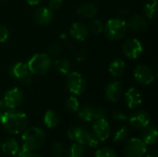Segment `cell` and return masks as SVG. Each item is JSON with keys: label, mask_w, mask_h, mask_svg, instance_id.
<instances>
[{"label": "cell", "mask_w": 158, "mask_h": 157, "mask_svg": "<svg viewBox=\"0 0 158 157\" xmlns=\"http://www.w3.org/2000/svg\"><path fill=\"white\" fill-rule=\"evenodd\" d=\"M1 124L6 132L16 135L23 132L27 129L28 118L26 114L22 112L9 109L8 111L3 113Z\"/></svg>", "instance_id": "6da1fadb"}, {"label": "cell", "mask_w": 158, "mask_h": 157, "mask_svg": "<svg viewBox=\"0 0 158 157\" xmlns=\"http://www.w3.org/2000/svg\"><path fill=\"white\" fill-rule=\"evenodd\" d=\"M44 132L37 127L26 129L21 136L22 146L30 152H33L40 149L44 145Z\"/></svg>", "instance_id": "7a4b0ae2"}, {"label": "cell", "mask_w": 158, "mask_h": 157, "mask_svg": "<svg viewBox=\"0 0 158 157\" xmlns=\"http://www.w3.org/2000/svg\"><path fill=\"white\" fill-rule=\"evenodd\" d=\"M127 23L120 18L110 19L106 26L104 27V31L106 36L112 41H118L123 38L127 32Z\"/></svg>", "instance_id": "3957f363"}, {"label": "cell", "mask_w": 158, "mask_h": 157, "mask_svg": "<svg viewBox=\"0 0 158 157\" xmlns=\"http://www.w3.org/2000/svg\"><path fill=\"white\" fill-rule=\"evenodd\" d=\"M29 70L33 75H44L47 73L51 67L52 61L46 54H36L27 63Z\"/></svg>", "instance_id": "277c9868"}, {"label": "cell", "mask_w": 158, "mask_h": 157, "mask_svg": "<svg viewBox=\"0 0 158 157\" xmlns=\"http://www.w3.org/2000/svg\"><path fill=\"white\" fill-rule=\"evenodd\" d=\"M67 88L74 96L81 95L86 89V81L84 77L79 72H70L67 78Z\"/></svg>", "instance_id": "5b68a950"}, {"label": "cell", "mask_w": 158, "mask_h": 157, "mask_svg": "<svg viewBox=\"0 0 158 157\" xmlns=\"http://www.w3.org/2000/svg\"><path fill=\"white\" fill-rule=\"evenodd\" d=\"M146 144L139 138L130 139L124 146L125 157H143L147 152Z\"/></svg>", "instance_id": "8992f818"}, {"label": "cell", "mask_w": 158, "mask_h": 157, "mask_svg": "<svg viewBox=\"0 0 158 157\" xmlns=\"http://www.w3.org/2000/svg\"><path fill=\"white\" fill-rule=\"evenodd\" d=\"M10 73L16 80L24 85H29L31 83L32 74L30 72L28 65L23 62H17L13 64L10 68Z\"/></svg>", "instance_id": "52a82bcc"}, {"label": "cell", "mask_w": 158, "mask_h": 157, "mask_svg": "<svg viewBox=\"0 0 158 157\" xmlns=\"http://www.w3.org/2000/svg\"><path fill=\"white\" fill-rule=\"evenodd\" d=\"M23 93L19 88H11L4 95V107L7 109H16L18 106L21 105V103L23 102Z\"/></svg>", "instance_id": "ba28073f"}, {"label": "cell", "mask_w": 158, "mask_h": 157, "mask_svg": "<svg viewBox=\"0 0 158 157\" xmlns=\"http://www.w3.org/2000/svg\"><path fill=\"white\" fill-rule=\"evenodd\" d=\"M122 51H123V54L128 58L136 59L142 55L143 51V47L142 43L139 40L129 39L123 43Z\"/></svg>", "instance_id": "9c48e42d"}, {"label": "cell", "mask_w": 158, "mask_h": 157, "mask_svg": "<svg viewBox=\"0 0 158 157\" xmlns=\"http://www.w3.org/2000/svg\"><path fill=\"white\" fill-rule=\"evenodd\" d=\"M93 132L99 142L106 141L111 134V128L106 118L96 119L93 126Z\"/></svg>", "instance_id": "30bf717a"}, {"label": "cell", "mask_w": 158, "mask_h": 157, "mask_svg": "<svg viewBox=\"0 0 158 157\" xmlns=\"http://www.w3.org/2000/svg\"><path fill=\"white\" fill-rule=\"evenodd\" d=\"M75 141L82 145H88L93 148L96 147L99 143L93 131L91 132L82 127H78Z\"/></svg>", "instance_id": "8fae6325"}, {"label": "cell", "mask_w": 158, "mask_h": 157, "mask_svg": "<svg viewBox=\"0 0 158 157\" xmlns=\"http://www.w3.org/2000/svg\"><path fill=\"white\" fill-rule=\"evenodd\" d=\"M134 78L140 84L150 85L155 80V75L149 67L145 65H138L134 70Z\"/></svg>", "instance_id": "7c38bea8"}, {"label": "cell", "mask_w": 158, "mask_h": 157, "mask_svg": "<svg viewBox=\"0 0 158 157\" xmlns=\"http://www.w3.org/2000/svg\"><path fill=\"white\" fill-rule=\"evenodd\" d=\"M151 118L148 113L144 111H138L131 116L129 118L130 126L136 130H143L150 124Z\"/></svg>", "instance_id": "4fadbf2b"}, {"label": "cell", "mask_w": 158, "mask_h": 157, "mask_svg": "<svg viewBox=\"0 0 158 157\" xmlns=\"http://www.w3.org/2000/svg\"><path fill=\"white\" fill-rule=\"evenodd\" d=\"M123 93V87L119 81L109 82L105 90L106 98L110 102H117L119 100Z\"/></svg>", "instance_id": "5bb4252c"}, {"label": "cell", "mask_w": 158, "mask_h": 157, "mask_svg": "<svg viewBox=\"0 0 158 157\" xmlns=\"http://www.w3.org/2000/svg\"><path fill=\"white\" fill-rule=\"evenodd\" d=\"M125 102L129 108L135 109L143 103L142 93L135 87L130 88L125 93Z\"/></svg>", "instance_id": "9a60e30c"}, {"label": "cell", "mask_w": 158, "mask_h": 157, "mask_svg": "<svg viewBox=\"0 0 158 157\" xmlns=\"http://www.w3.org/2000/svg\"><path fill=\"white\" fill-rule=\"evenodd\" d=\"M69 32L72 38L77 41L83 42L89 35V29L82 22H74L70 27Z\"/></svg>", "instance_id": "2e32d148"}, {"label": "cell", "mask_w": 158, "mask_h": 157, "mask_svg": "<svg viewBox=\"0 0 158 157\" xmlns=\"http://www.w3.org/2000/svg\"><path fill=\"white\" fill-rule=\"evenodd\" d=\"M33 19L38 25H47L53 19V11L49 7H40L35 10Z\"/></svg>", "instance_id": "e0dca14e"}, {"label": "cell", "mask_w": 158, "mask_h": 157, "mask_svg": "<svg viewBox=\"0 0 158 157\" xmlns=\"http://www.w3.org/2000/svg\"><path fill=\"white\" fill-rule=\"evenodd\" d=\"M127 26L135 31H144L147 29V21L144 17L141 15H135L130 19Z\"/></svg>", "instance_id": "ac0fdd59"}, {"label": "cell", "mask_w": 158, "mask_h": 157, "mask_svg": "<svg viewBox=\"0 0 158 157\" xmlns=\"http://www.w3.org/2000/svg\"><path fill=\"white\" fill-rule=\"evenodd\" d=\"M77 13H78L79 16H81L82 18H85V19H94V18L96 17V15L98 13V9L92 3H84V4L81 5L78 7Z\"/></svg>", "instance_id": "d6986e66"}, {"label": "cell", "mask_w": 158, "mask_h": 157, "mask_svg": "<svg viewBox=\"0 0 158 157\" xmlns=\"http://www.w3.org/2000/svg\"><path fill=\"white\" fill-rule=\"evenodd\" d=\"M142 140L146 145H153L157 142V130L155 127H146L143 129Z\"/></svg>", "instance_id": "ffe728a7"}, {"label": "cell", "mask_w": 158, "mask_h": 157, "mask_svg": "<svg viewBox=\"0 0 158 157\" xmlns=\"http://www.w3.org/2000/svg\"><path fill=\"white\" fill-rule=\"evenodd\" d=\"M1 149L2 151L6 154V155H10L15 156V155L18 153V151L19 150V143L14 139V138H9L7 140H6L3 144H1Z\"/></svg>", "instance_id": "44dd1931"}, {"label": "cell", "mask_w": 158, "mask_h": 157, "mask_svg": "<svg viewBox=\"0 0 158 157\" xmlns=\"http://www.w3.org/2000/svg\"><path fill=\"white\" fill-rule=\"evenodd\" d=\"M125 71V63L121 59H114L109 65V73L115 78L121 77Z\"/></svg>", "instance_id": "7402d4cb"}, {"label": "cell", "mask_w": 158, "mask_h": 157, "mask_svg": "<svg viewBox=\"0 0 158 157\" xmlns=\"http://www.w3.org/2000/svg\"><path fill=\"white\" fill-rule=\"evenodd\" d=\"M44 125L49 128V129H53L56 128L58 124H59V117L58 115L53 111V110H48L45 112L44 117Z\"/></svg>", "instance_id": "603a6c76"}, {"label": "cell", "mask_w": 158, "mask_h": 157, "mask_svg": "<svg viewBox=\"0 0 158 157\" xmlns=\"http://www.w3.org/2000/svg\"><path fill=\"white\" fill-rule=\"evenodd\" d=\"M143 13L146 18L154 19L157 14V0H148L143 6Z\"/></svg>", "instance_id": "cb8c5ba5"}, {"label": "cell", "mask_w": 158, "mask_h": 157, "mask_svg": "<svg viewBox=\"0 0 158 157\" xmlns=\"http://www.w3.org/2000/svg\"><path fill=\"white\" fill-rule=\"evenodd\" d=\"M78 115L81 120L84 122H91L94 120V108L93 106H83L81 109L79 108L78 110Z\"/></svg>", "instance_id": "d4e9b609"}, {"label": "cell", "mask_w": 158, "mask_h": 157, "mask_svg": "<svg viewBox=\"0 0 158 157\" xmlns=\"http://www.w3.org/2000/svg\"><path fill=\"white\" fill-rule=\"evenodd\" d=\"M85 155V148L84 145L79 143H74L68 151V156L69 157H83Z\"/></svg>", "instance_id": "484cf974"}, {"label": "cell", "mask_w": 158, "mask_h": 157, "mask_svg": "<svg viewBox=\"0 0 158 157\" xmlns=\"http://www.w3.org/2000/svg\"><path fill=\"white\" fill-rule=\"evenodd\" d=\"M55 68L59 73L68 75L69 73V71H70L71 65L66 58H59V59L56 60Z\"/></svg>", "instance_id": "4316f807"}, {"label": "cell", "mask_w": 158, "mask_h": 157, "mask_svg": "<svg viewBox=\"0 0 158 157\" xmlns=\"http://www.w3.org/2000/svg\"><path fill=\"white\" fill-rule=\"evenodd\" d=\"M129 134H130V132H129V130L127 127H125V126L120 127L115 131V133L113 135V141L118 143H123V142L127 141Z\"/></svg>", "instance_id": "83f0119b"}, {"label": "cell", "mask_w": 158, "mask_h": 157, "mask_svg": "<svg viewBox=\"0 0 158 157\" xmlns=\"http://www.w3.org/2000/svg\"><path fill=\"white\" fill-rule=\"evenodd\" d=\"M65 106L69 111L75 113V112H78V110L80 108V104H79L78 99L75 96H70L66 100Z\"/></svg>", "instance_id": "f1b7e54d"}, {"label": "cell", "mask_w": 158, "mask_h": 157, "mask_svg": "<svg viewBox=\"0 0 158 157\" xmlns=\"http://www.w3.org/2000/svg\"><path fill=\"white\" fill-rule=\"evenodd\" d=\"M88 29H89V31H92L93 33L98 34L104 31V25L99 19H94L90 22Z\"/></svg>", "instance_id": "f546056e"}, {"label": "cell", "mask_w": 158, "mask_h": 157, "mask_svg": "<svg viewBox=\"0 0 158 157\" xmlns=\"http://www.w3.org/2000/svg\"><path fill=\"white\" fill-rule=\"evenodd\" d=\"M95 157H118L115 150L109 147H104L99 149L95 153Z\"/></svg>", "instance_id": "4dcf8cb0"}, {"label": "cell", "mask_w": 158, "mask_h": 157, "mask_svg": "<svg viewBox=\"0 0 158 157\" xmlns=\"http://www.w3.org/2000/svg\"><path fill=\"white\" fill-rule=\"evenodd\" d=\"M65 152V148H64V145L59 143V142H54L52 143V146H51V153L53 155L56 157L62 156V155L64 154Z\"/></svg>", "instance_id": "1f68e13d"}, {"label": "cell", "mask_w": 158, "mask_h": 157, "mask_svg": "<svg viewBox=\"0 0 158 157\" xmlns=\"http://www.w3.org/2000/svg\"><path fill=\"white\" fill-rule=\"evenodd\" d=\"M94 108V119H100V118H106V111L100 106H93Z\"/></svg>", "instance_id": "d6a6232c"}, {"label": "cell", "mask_w": 158, "mask_h": 157, "mask_svg": "<svg viewBox=\"0 0 158 157\" xmlns=\"http://www.w3.org/2000/svg\"><path fill=\"white\" fill-rule=\"evenodd\" d=\"M61 46L58 43H52L48 47V54L51 56H57L61 53Z\"/></svg>", "instance_id": "836d02e7"}, {"label": "cell", "mask_w": 158, "mask_h": 157, "mask_svg": "<svg viewBox=\"0 0 158 157\" xmlns=\"http://www.w3.org/2000/svg\"><path fill=\"white\" fill-rule=\"evenodd\" d=\"M9 31L7 28L2 24H0V43H5L8 39Z\"/></svg>", "instance_id": "e575fe53"}, {"label": "cell", "mask_w": 158, "mask_h": 157, "mask_svg": "<svg viewBox=\"0 0 158 157\" xmlns=\"http://www.w3.org/2000/svg\"><path fill=\"white\" fill-rule=\"evenodd\" d=\"M113 118L119 122H125L128 120V116L121 111H117L113 114Z\"/></svg>", "instance_id": "d590c367"}, {"label": "cell", "mask_w": 158, "mask_h": 157, "mask_svg": "<svg viewBox=\"0 0 158 157\" xmlns=\"http://www.w3.org/2000/svg\"><path fill=\"white\" fill-rule=\"evenodd\" d=\"M62 5V0H49V8L51 10L58 9Z\"/></svg>", "instance_id": "8d00e7d4"}, {"label": "cell", "mask_w": 158, "mask_h": 157, "mask_svg": "<svg viewBox=\"0 0 158 157\" xmlns=\"http://www.w3.org/2000/svg\"><path fill=\"white\" fill-rule=\"evenodd\" d=\"M77 129L78 127L74 126V127H71L67 131V135L69 137V139L72 140V141H75V138H76V133H77Z\"/></svg>", "instance_id": "74e56055"}, {"label": "cell", "mask_w": 158, "mask_h": 157, "mask_svg": "<svg viewBox=\"0 0 158 157\" xmlns=\"http://www.w3.org/2000/svg\"><path fill=\"white\" fill-rule=\"evenodd\" d=\"M31 152L28 151L26 148H24L23 146L19 148V150L18 151V153L15 155V157H26Z\"/></svg>", "instance_id": "f35d334b"}, {"label": "cell", "mask_w": 158, "mask_h": 157, "mask_svg": "<svg viewBox=\"0 0 158 157\" xmlns=\"http://www.w3.org/2000/svg\"><path fill=\"white\" fill-rule=\"evenodd\" d=\"M129 14H130V12H129L127 9H121V10H120V12H119L120 19H123V20H125V19L129 16Z\"/></svg>", "instance_id": "ab89813d"}, {"label": "cell", "mask_w": 158, "mask_h": 157, "mask_svg": "<svg viewBox=\"0 0 158 157\" xmlns=\"http://www.w3.org/2000/svg\"><path fill=\"white\" fill-rule=\"evenodd\" d=\"M26 2L31 6H36L39 5L42 2V0H26Z\"/></svg>", "instance_id": "60d3db41"}, {"label": "cell", "mask_w": 158, "mask_h": 157, "mask_svg": "<svg viewBox=\"0 0 158 157\" xmlns=\"http://www.w3.org/2000/svg\"><path fill=\"white\" fill-rule=\"evenodd\" d=\"M147 157H157V153H156V151H151L150 153H148Z\"/></svg>", "instance_id": "b9f144b4"}, {"label": "cell", "mask_w": 158, "mask_h": 157, "mask_svg": "<svg viewBox=\"0 0 158 157\" xmlns=\"http://www.w3.org/2000/svg\"><path fill=\"white\" fill-rule=\"evenodd\" d=\"M26 157H42V156H41L40 155H38V154H35V153H31H31H30V154H29V155H28Z\"/></svg>", "instance_id": "7bdbcfd3"}, {"label": "cell", "mask_w": 158, "mask_h": 157, "mask_svg": "<svg viewBox=\"0 0 158 157\" xmlns=\"http://www.w3.org/2000/svg\"><path fill=\"white\" fill-rule=\"evenodd\" d=\"M4 107V103H3V100L0 98V110Z\"/></svg>", "instance_id": "ee69618b"}, {"label": "cell", "mask_w": 158, "mask_h": 157, "mask_svg": "<svg viewBox=\"0 0 158 157\" xmlns=\"http://www.w3.org/2000/svg\"><path fill=\"white\" fill-rule=\"evenodd\" d=\"M2 116H3V113L0 111V123H1V120H2Z\"/></svg>", "instance_id": "f6af8a7d"}, {"label": "cell", "mask_w": 158, "mask_h": 157, "mask_svg": "<svg viewBox=\"0 0 158 157\" xmlns=\"http://www.w3.org/2000/svg\"><path fill=\"white\" fill-rule=\"evenodd\" d=\"M0 146H1V143H0Z\"/></svg>", "instance_id": "bcb514c9"}, {"label": "cell", "mask_w": 158, "mask_h": 157, "mask_svg": "<svg viewBox=\"0 0 158 157\" xmlns=\"http://www.w3.org/2000/svg\"><path fill=\"white\" fill-rule=\"evenodd\" d=\"M60 157H61V156H60Z\"/></svg>", "instance_id": "7dc6e473"}]
</instances>
